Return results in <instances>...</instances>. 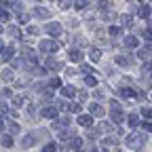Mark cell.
Masks as SVG:
<instances>
[{
	"instance_id": "obj_1",
	"label": "cell",
	"mask_w": 152,
	"mask_h": 152,
	"mask_svg": "<svg viewBox=\"0 0 152 152\" xmlns=\"http://www.w3.org/2000/svg\"><path fill=\"white\" fill-rule=\"evenodd\" d=\"M144 144H146V137L140 135V133H131V135L127 137V146H129L131 150H140Z\"/></svg>"
},
{
	"instance_id": "obj_2",
	"label": "cell",
	"mask_w": 152,
	"mask_h": 152,
	"mask_svg": "<svg viewBox=\"0 0 152 152\" xmlns=\"http://www.w3.org/2000/svg\"><path fill=\"white\" fill-rule=\"evenodd\" d=\"M40 51H45V53H55V51H59V42H53V40H49V38H45V40L40 42Z\"/></svg>"
},
{
	"instance_id": "obj_3",
	"label": "cell",
	"mask_w": 152,
	"mask_h": 152,
	"mask_svg": "<svg viewBox=\"0 0 152 152\" xmlns=\"http://www.w3.org/2000/svg\"><path fill=\"white\" fill-rule=\"evenodd\" d=\"M45 30H47V34H53V36L61 34V26L59 23H49V26H45Z\"/></svg>"
},
{
	"instance_id": "obj_4",
	"label": "cell",
	"mask_w": 152,
	"mask_h": 152,
	"mask_svg": "<svg viewBox=\"0 0 152 152\" xmlns=\"http://www.w3.org/2000/svg\"><path fill=\"white\" fill-rule=\"evenodd\" d=\"M89 110H91V116H99V118L104 116V112H106L99 104H91V106H89Z\"/></svg>"
},
{
	"instance_id": "obj_5",
	"label": "cell",
	"mask_w": 152,
	"mask_h": 152,
	"mask_svg": "<svg viewBox=\"0 0 152 152\" xmlns=\"http://www.w3.org/2000/svg\"><path fill=\"white\" fill-rule=\"evenodd\" d=\"M13 76H15V74H13L11 68H4L2 72H0V78H2L4 83H11V80H13Z\"/></svg>"
},
{
	"instance_id": "obj_6",
	"label": "cell",
	"mask_w": 152,
	"mask_h": 152,
	"mask_svg": "<svg viewBox=\"0 0 152 152\" xmlns=\"http://www.w3.org/2000/svg\"><path fill=\"white\" fill-rule=\"evenodd\" d=\"M78 125H83V127L93 125V116H89V114H83V116H78Z\"/></svg>"
},
{
	"instance_id": "obj_7",
	"label": "cell",
	"mask_w": 152,
	"mask_h": 152,
	"mask_svg": "<svg viewBox=\"0 0 152 152\" xmlns=\"http://www.w3.org/2000/svg\"><path fill=\"white\" fill-rule=\"evenodd\" d=\"M42 116L45 118H55L57 116V110L55 108H42Z\"/></svg>"
},
{
	"instance_id": "obj_8",
	"label": "cell",
	"mask_w": 152,
	"mask_h": 152,
	"mask_svg": "<svg viewBox=\"0 0 152 152\" xmlns=\"http://www.w3.org/2000/svg\"><path fill=\"white\" fill-rule=\"evenodd\" d=\"M13 55H15V49H13V47L4 49V51H2V61H9V59H13Z\"/></svg>"
},
{
	"instance_id": "obj_9",
	"label": "cell",
	"mask_w": 152,
	"mask_h": 152,
	"mask_svg": "<svg viewBox=\"0 0 152 152\" xmlns=\"http://www.w3.org/2000/svg\"><path fill=\"white\" fill-rule=\"evenodd\" d=\"M121 97H135V91H133L131 87H123L121 89Z\"/></svg>"
},
{
	"instance_id": "obj_10",
	"label": "cell",
	"mask_w": 152,
	"mask_h": 152,
	"mask_svg": "<svg viewBox=\"0 0 152 152\" xmlns=\"http://www.w3.org/2000/svg\"><path fill=\"white\" fill-rule=\"evenodd\" d=\"M112 131V125H108V123H99L97 125V131L95 133H110Z\"/></svg>"
},
{
	"instance_id": "obj_11",
	"label": "cell",
	"mask_w": 152,
	"mask_h": 152,
	"mask_svg": "<svg viewBox=\"0 0 152 152\" xmlns=\"http://www.w3.org/2000/svg\"><path fill=\"white\" fill-rule=\"evenodd\" d=\"M112 121H114V123H123V121H125V114H123L121 110H114V112H112Z\"/></svg>"
},
{
	"instance_id": "obj_12",
	"label": "cell",
	"mask_w": 152,
	"mask_h": 152,
	"mask_svg": "<svg viewBox=\"0 0 152 152\" xmlns=\"http://www.w3.org/2000/svg\"><path fill=\"white\" fill-rule=\"evenodd\" d=\"M125 47H129V49L137 47V38H135V36H127V38H125Z\"/></svg>"
},
{
	"instance_id": "obj_13",
	"label": "cell",
	"mask_w": 152,
	"mask_h": 152,
	"mask_svg": "<svg viewBox=\"0 0 152 152\" xmlns=\"http://www.w3.org/2000/svg\"><path fill=\"white\" fill-rule=\"evenodd\" d=\"M89 57H91V61H99L102 51H99V49H91V51H89Z\"/></svg>"
},
{
	"instance_id": "obj_14",
	"label": "cell",
	"mask_w": 152,
	"mask_h": 152,
	"mask_svg": "<svg viewBox=\"0 0 152 152\" xmlns=\"http://www.w3.org/2000/svg\"><path fill=\"white\" fill-rule=\"evenodd\" d=\"M21 146H23V148L34 146V135H26V137H23V142H21Z\"/></svg>"
},
{
	"instance_id": "obj_15",
	"label": "cell",
	"mask_w": 152,
	"mask_h": 152,
	"mask_svg": "<svg viewBox=\"0 0 152 152\" xmlns=\"http://www.w3.org/2000/svg\"><path fill=\"white\" fill-rule=\"evenodd\" d=\"M70 146H72L74 150H78V148L83 146V140H80V137H76V135H74V137H72V142H70Z\"/></svg>"
},
{
	"instance_id": "obj_16",
	"label": "cell",
	"mask_w": 152,
	"mask_h": 152,
	"mask_svg": "<svg viewBox=\"0 0 152 152\" xmlns=\"http://www.w3.org/2000/svg\"><path fill=\"white\" fill-rule=\"evenodd\" d=\"M70 59L72 61H80L83 59V53L80 51H70Z\"/></svg>"
},
{
	"instance_id": "obj_17",
	"label": "cell",
	"mask_w": 152,
	"mask_h": 152,
	"mask_svg": "<svg viewBox=\"0 0 152 152\" xmlns=\"http://www.w3.org/2000/svg\"><path fill=\"white\" fill-rule=\"evenodd\" d=\"M137 57H140V59H148V57H150V49L146 47V49H140L137 51Z\"/></svg>"
},
{
	"instance_id": "obj_18",
	"label": "cell",
	"mask_w": 152,
	"mask_h": 152,
	"mask_svg": "<svg viewBox=\"0 0 152 152\" xmlns=\"http://www.w3.org/2000/svg\"><path fill=\"white\" fill-rule=\"evenodd\" d=\"M47 68H51V70H59L61 66H59V61H55V59H47Z\"/></svg>"
},
{
	"instance_id": "obj_19",
	"label": "cell",
	"mask_w": 152,
	"mask_h": 152,
	"mask_svg": "<svg viewBox=\"0 0 152 152\" xmlns=\"http://www.w3.org/2000/svg\"><path fill=\"white\" fill-rule=\"evenodd\" d=\"M64 95H66V97H74V95H76L74 87H64Z\"/></svg>"
},
{
	"instance_id": "obj_20",
	"label": "cell",
	"mask_w": 152,
	"mask_h": 152,
	"mask_svg": "<svg viewBox=\"0 0 152 152\" xmlns=\"http://www.w3.org/2000/svg\"><path fill=\"white\" fill-rule=\"evenodd\" d=\"M2 146H4V148H11V146H13V137H11V135H4V137H2Z\"/></svg>"
},
{
	"instance_id": "obj_21",
	"label": "cell",
	"mask_w": 152,
	"mask_h": 152,
	"mask_svg": "<svg viewBox=\"0 0 152 152\" xmlns=\"http://www.w3.org/2000/svg\"><path fill=\"white\" fill-rule=\"evenodd\" d=\"M87 4H89V0H74V7L76 9H85Z\"/></svg>"
},
{
	"instance_id": "obj_22",
	"label": "cell",
	"mask_w": 152,
	"mask_h": 152,
	"mask_svg": "<svg viewBox=\"0 0 152 152\" xmlns=\"http://www.w3.org/2000/svg\"><path fill=\"white\" fill-rule=\"evenodd\" d=\"M129 125H131V127H137V125H140V118L135 116V114H131V116H129Z\"/></svg>"
},
{
	"instance_id": "obj_23",
	"label": "cell",
	"mask_w": 152,
	"mask_h": 152,
	"mask_svg": "<svg viewBox=\"0 0 152 152\" xmlns=\"http://www.w3.org/2000/svg\"><path fill=\"white\" fill-rule=\"evenodd\" d=\"M9 129H11V133H19V131H21V127H19L17 123H9Z\"/></svg>"
},
{
	"instance_id": "obj_24",
	"label": "cell",
	"mask_w": 152,
	"mask_h": 152,
	"mask_svg": "<svg viewBox=\"0 0 152 152\" xmlns=\"http://www.w3.org/2000/svg\"><path fill=\"white\" fill-rule=\"evenodd\" d=\"M142 129H144L146 133H152V123H150V121H146V123H142Z\"/></svg>"
},
{
	"instance_id": "obj_25",
	"label": "cell",
	"mask_w": 152,
	"mask_h": 152,
	"mask_svg": "<svg viewBox=\"0 0 152 152\" xmlns=\"http://www.w3.org/2000/svg\"><path fill=\"white\" fill-rule=\"evenodd\" d=\"M42 152H57V146H55V144H47V146L42 148Z\"/></svg>"
},
{
	"instance_id": "obj_26",
	"label": "cell",
	"mask_w": 152,
	"mask_h": 152,
	"mask_svg": "<svg viewBox=\"0 0 152 152\" xmlns=\"http://www.w3.org/2000/svg\"><path fill=\"white\" fill-rule=\"evenodd\" d=\"M87 85H89V87H95V85H97V78H95V74L87 78Z\"/></svg>"
},
{
	"instance_id": "obj_27",
	"label": "cell",
	"mask_w": 152,
	"mask_h": 152,
	"mask_svg": "<svg viewBox=\"0 0 152 152\" xmlns=\"http://www.w3.org/2000/svg\"><path fill=\"white\" fill-rule=\"evenodd\" d=\"M121 23H123V26H129V23H131V17H129V15H121Z\"/></svg>"
},
{
	"instance_id": "obj_28",
	"label": "cell",
	"mask_w": 152,
	"mask_h": 152,
	"mask_svg": "<svg viewBox=\"0 0 152 152\" xmlns=\"http://www.w3.org/2000/svg\"><path fill=\"white\" fill-rule=\"evenodd\" d=\"M142 116H144V118H152V110H150V108H144V110H142Z\"/></svg>"
},
{
	"instance_id": "obj_29",
	"label": "cell",
	"mask_w": 152,
	"mask_h": 152,
	"mask_svg": "<svg viewBox=\"0 0 152 152\" xmlns=\"http://www.w3.org/2000/svg\"><path fill=\"white\" fill-rule=\"evenodd\" d=\"M148 15H150V9L148 7H142L140 9V17H148Z\"/></svg>"
},
{
	"instance_id": "obj_30",
	"label": "cell",
	"mask_w": 152,
	"mask_h": 152,
	"mask_svg": "<svg viewBox=\"0 0 152 152\" xmlns=\"http://www.w3.org/2000/svg\"><path fill=\"white\" fill-rule=\"evenodd\" d=\"M13 102H15V104H23V102H26V97H23V95H15Z\"/></svg>"
},
{
	"instance_id": "obj_31",
	"label": "cell",
	"mask_w": 152,
	"mask_h": 152,
	"mask_svg": "<svg viewBox=\"0 0 152 152\" xmlns=\"http://www.w3.org/2000/svg\"><path fill=\"white\" fill-rule=\"evenodd\" d=\"M70 4H72V0H59V7L61 9H68Z\"/></svg>"
},
{
	"instance_id": "obj_32",
	"label": "cell",
	"mask_w": 152,
	"mask_h": 152,
	"mask_svg": "<svg viewBox=\"0 0 152 152\" xmlns=\"http://www.w3.org/2000/svg\"><path fill=\"white\" fill-rule=\"evenodd\" d=\"M108 32H110V34H112V36H116V34H118V32H121V30H118V28H116V26H110V28H108Z\"/></svg>"
},
{
	"instance_id": "obj_33",
	"label": "cell",
	"mask_w": 152,
	"mask_h": 152,
	"mask_svg": "<svg viewBox=\"0 0 152 152\" xmlns=\"http://www.w3.org/2000/svg\"><path fill=\"white\" fill-rule=\"evenodd\" d=\"M70 112H76V114H78V112H80V104H72V106H70Z\"/></svg>"
},
{
	"instance_id": "obj_34",
	"label": "cell",
	"mask_w": 152,
	"mask_h": 152,
	"mask_svg": "<svg viewBox=\"0 0 152 152\" xmlns=\"http://www.w3.org/2000/svg\"><path fill=\"white\" fill-rule=\"evenodd\" d=\"M110 108H112V112H114V110H121L118 102H114V99H110Z\"/></svg>"
},
{
	"instance_id": "obj_35",
	"label": "cell",
	"mask_w": 152,
	"mask_h": 152,
	"mask_svg": "<svg viewBox=\"0 0 152 152\" xmlns=\"http://www.w3.org/2000/svg\"><path fill=\"white\" fill-rule=\"evenodd\" d=\"M104 144H106V146H114V144H116V140H114V137H106Z\"/></svg>"
},
{
	"instance_id": "obj_36",
	"label": "cell",
	"mask_w": 152,
	"mask_h": 152,
	"mask_svg": "<svg viewBox=\"0 0 152 152\" xmlns=\"http://www.w3.org/2000/svg\"><path fill=\"white\" fill-rule=\"evenodd\" d=\"M9 34H11V36H19V30H17L15 26H11V28H9Z\"/></svg>"
},
{
	"instance_id": "obj_37",
	"label": "cell",
	"mask_w": 152,
	"mask_h": 152,
	"mask_svg": "<svg viewBox=\"0 0 152 152\" xmlns=\"http://www.w3.org/2000/svg\"><path fill=\"white\" fill-rule=\"evenodd\" d=\"M36 15H38V17H49V11H42V9H38V11H36Z\"/></svg>"
},
{
	"instance_id": "obj_38",
	"label": "cell",
	"mask_w": 152,
	"mask_h": 152,
	"mask_svg": "<svg viewBox=\"0 0 152 152\" xmlns=\"http://www.w3.org/2000/svg\"><path fill=\"white\" fill-rule=\"evenodd\" d=\"M0 19H4V21H9V13H7V11H2V9H0Z\"/></svg>"
},
{
	"instance_id": "obj_39",
	"label": "cell",
	"mask_w": 152,
	"mask_h": 152,
	"mask_svg": "<svg viewBox=\"0 0 152 152\" xmlns=\"http://www.w3.org/2000/svg\"><path fill=\"white\" fill-rule=\"evenodd\" d=\"M59 85H61L59 78H51V87H59Z\"/></svg>"
},
{
	"instance_id": "obj_40",
	"label": "cell",
	"mask_w": 152,
	"mask_h": 152,
	"mask_svg": "<svg viewBox=\"0 0 152 152\" xmlns=\"http://www.w3.org/2000/svg\"><path fill=\"white\" fill-rule=\"evenodd\" d=\"M144 38H146V40H152V30H146L144 32Z\"/></svg>"
},
{
	"instance_id": "obj_41",
	"label": "cell",
	"mask_w": 152,
	"mask_h": 152,
	"mask_svg": "<svg viewBox=\"0 0 152 152\" xmlns=\"http://www.w3.org/2000/svg\"><path fill=\"white\" fill-rule=\"evenodd\" d=\"M19 21L26 23V21H28V15H23V13H21V15H19Z\"/></svg>"
},
{
	"instance_id": "obj_42",
	"label": "cell",
	"mask_w": 152,
	"mask_h": 152,
	"mask_svg": "<svg viewBox=\"0 0 152 152\" xmlns=\"http://www.w3.org/2000/svg\"><path fill=\"white\" fill-rule=\"evenodd\" d=\"M28 32H30L32 36H36V34H38V28H28Z\"/></svg>"
},
{
	"instance_id": "obj_43",
	"label": "cell",
	"mask_w": 152,
	"mask_h": 152,
	"mask_svg": "<svg viewBox=\"0 0 152 152\" xmlns=\"http://www.w3.org/2000/svg\"><path fill=\"white\" fill-rule=\"evenodd\" d=\"M2 129H4V121H2V118H0V131H2Z\"/></svg>"
},
{
	"instance_id": "obj_44",
	"label": "cell",
	"mask_w": 152,
	"mask_h": 152,
	"mask_svg": "<svg viewBox=\"0 0 152 152\" xmlns=\"http://www.w3.org/2000/svg\"><path fill=\"white\" fill-rule=\"evenodd\" d=\"M0 53H2V42H0Z\"/></svg>"
},
{
	"instance_id": "obj_45",
	"label": "cell",
	"mask_w": 152,
	"mask_h": 152,
	"mask_svg": "<svg viewBox=\"0 0 152 152\" xmlns=\"http://www.w3.org/2000/svg\"><path fill=\"white\" fill-rule=\"evenodd\" d=\"M0 32H2V26H0Z\"/></svg>"
},
{
	"instance_id": "obj_46",
	"label": "cell",
	"mask_w": 152,
	"mask_h": 152,
	"mask_svg": "<svg viewBox=\"0 0 152 152\" xmlns=\"http://www.w3.org/2000/svg\"><path fill=\"white\" fill-rule=\"evenodd\" d=\"M76 152H80V150H76Z\"/></svg>"
},
{
	"instance_id": "obj_47",
	"label": "cell",
	"mask_w": 152,
	"mask_h": 152,
	"mask_svg": "<svg viewBox=\"0 0 152 152\" xmlns=\"http://www.w3.org/2000/svg\"><path fill=\"white\" fill-rule=\"evenodd\" d=\"M93 152H97V150H93Z\"/></svg>"
}]
</instances>
